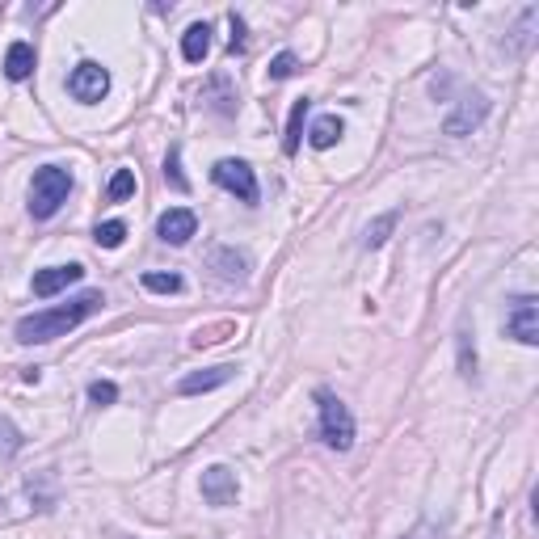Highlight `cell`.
Wrapping results in <instances>:
<instances>
[{"label":"cell","instance_id":"obj_7","mask_svg":"<svg viewBox=\"0 0 539 539\" xmlns=\"http://www.w3.org/2000/svg\"><path fill=\"white\" fill-rule=\"evenodd\" d=\"M489 118V97L485 93H472V97H464V102H459L451 114H447V123H443V131L447 135H472L476 127H481Z\"/></svg>","mask_w":539,"mask_h":539},{"label":"cell","instance_id":"obj_21","mask_svg":"<svg viewBox=\"0 0 539 539\" xmlns=\"http://www.w3.org/2000/svg\"><path fill=\"white\" fill-rule=\"evenodd\" d=\"M131 194H135V173L131 169H118L110 177V186H106V198H110V203H123V198H131Z\"/></svg>","mask_w":539,"mask_h":539},{"label":"cell","instance_id":"obj_6","mask_svg":"<svg viewBox=\"0 0 539 539\" xmlns=\"http://www.w3.org/2000/svg\"><path fill=\"white\" fill-rule=\"evenodd\" d=\"M211 177H215V186H224L228 194L241 198V203H257V177L245 161H215Z\"/></svg>","mask_w":539,"mask_h":539},{"label":"cell","instance_id":"obj_11","mask_svg":"<svg viewBox=\"0 0 539 539\" xmlns=\"http://www.w3.org/2000/svg\"><path fill=\"white\" fill-rule=\"evenodd\" d=\"M236 375V367H211V371H194V375H186L182 384H177V392L182 396H198V392H215V388H224L228 379Z\"/></svg>","mask_w":539,"mask_h":539},{"label":"cell","instance_id":"obj_25","mask_svg":"<svg viewBox=\"0 0 539 539\" xmlns=\"http://www.w3.org/2000/svg\"><path fill=\"white\" fill-rule=\"evenodd\" d=\"M299 72V59L291 55V51H283V55H274V64H270V81H291V76Z\"/></svg>","mask_w":539,"mask_h":539},{"label":"cell","instance_id":"obj_15","mask_svg":"<svg viewBox=\"0 0 539 539\" xmlns=\"http://www.w3.org/2000/svg\"><path fill=\"white\" fill-rule=\"evenodd\" d=\"M304 118H308V97H299L291 106V118H287V139H283V152L295 156L299 152V135H304Z\"/></svg>","mask_w":539,"mask_h":539},{"label":"cell","instance_id":"obj_19","mask_svg":"<svg viewBox=\"0 0 539 539\" xmlns=\"http://www.w3.org/2000/svg\"><path fill=\"white\" fill-rule=\"evenodd\" d=\"M396 219H401V215H396V211H388V215H379V219H375V224L367 228V236H363V245H367V249H379V245H384V241H388V232L396 228Z\"/></svg>","mask_w":539,"mask_h":539},{"label":"cell","instance_id":"obj_13","mask_svg":"<svg viewBox=\"0 0 539 539\" xmlns=\"http://www.w3.org/2000/svg\"><path fill=\"white\" fill-rule=\"evenodd\" d=\"M182 55H186V64H203V59L211 55V26L207 22H194L182 34Z\"/></svg>","mask_w":539,"mask_h":539},{"label":"cell","instance_id":"obj_18","mask_svg":"<svg viewBox=\"0 0 539 539\" xmlns=\"http://www.w3.org/2000/svg\"><path fill=\"white\" fill-rule=\"evenodd\" d=\"M93 236H97V245H102V249H118L127 241V224H123V219H106V224H97Z\"/></svg>","mask_w":539,"mask_h":539},{"label":"cell","instance_id":"obj_2","mask_svg":"<svg viewBox=\"0 0 539 539\" xmlns=\"http://www.w3.org/2000/svg\"><path fill=\"white\" fill-rule=\"evenodd\" d=\"M68 194H72V173L59 169V165H43L34 173V182H30V215L34 219H51L59 207L68 203Z\"/></svg>","mask_w":539,"mask_h":539},{"label":"cell","instance_id":"obj_12","mask_svg":"<svg viewBox=\"0 0 539 539\" xmlns=\"http://www.w3.org/2000/svg\"><path fill=\"white\" fill-rule=\"evenodd\" d=\"M342 135H346V123H342V118H337V114H321V118L312 123V131H308V144H312L316 152H325V148H333Z\"/></svg>","mask_w":539,"mask_h":539},{"label":"cell","instance_id":"obj_3","mask_svg":"<svg viewBox=\"0 0 539 539\" xmlns=\"http://www.w3.org/2000/svg\"><path fill=\"white\" fill-rule=\"evenodd\" d=\"M316 405H321V438H325V447L333 451H350L354 447V417L350 409L337 401L333 392H316Z\"/></svg>","mask_w":539,"mask_h":539},{"label":"cell","instance_id":"obj_9","mask_svg":"<svg viewBox=\"0 0 539 539\" xmlns=\"http://www.w3.org/2000/svg\"><path fill=\"white\" fill-rule=\"evenodd\" d=\"M194 232H198V219L186 207H173V211H165L161 219H156V236H161L165 245H186Z\"/></svg>","mask_w":539,"mask_h":539},{"label":"cell","instance_id":"obj_23","mask_svg":"<svg viewBox=\"0 0 539 539\" xmlns=\"http://www.w3.org/2000/svg\"><path fill=\"white\" fill-rule=\"evenodd\" d=\"M459 375H476V346H472V333L459 329Z\"/></svg>","mask_w":539,"mask_h":539},{"label":"cell","instance_id":"obj_26","mask_svg":"<svg viewBox=\"0 0 539 539\" xmlns=\"http://www.w3.org/2000/svg\"><path fill=\"white\" fill-rule=\"evenodd\" d=\"M89 401L93 405H114L118 401V388L110 384V379H93V384H89Z\"/></svg>","mask_w":539,"mask_h":539},{"label":"cell","instance_id":"obj_8","mask_svg":"<svg viewBox=\"0 0 539 539\" xmlns=\"http://www.w3.org/2000/svg\"><path fill=\"white\" fill-rule=\"evenodd\" d=\"M236 493H241V481H236L232 468L211 464V468L203 472V502H207V506H232Z\"/></svg>","mask_w":539,"mask_h":539},{"label":"cell","instance_id":"obj_5","mask_svg":"<svg viewBox=\"0 0 539 539\" xmlns=\"http://www.w3.org/2000/svg\"><path fill=\"white\" fill-rule=\"evenodd\" d=\"M506 333L514 337V342H523V346H539V304H535V295L510 299Z\"/></svg>","mask_w":539,"mask_h":539},{"label":"cell","instance_id":"obj_14","mask_svg":"<svg viewBox=\"0 0 539 539\" xmlns=\"http://www.w3.org/2000/svg\"><path fill=\"white\" fill-rule=\"evenodd\" d=\"M34 47L30 43H13L9 51H5V76L9 81H26V76L34 72Z\"/></svg>","mask_w":539,"mask_h":539},{"label":"cell","instance_id":"obj_17","mask_svg":"<svg viewBox=\"0 0 539 539\" xmlns=\"http://www.w3.org/2000/svg\"><path fill=\"white\" fill-rule=\"evenodd\" d=\"M139 283H144V291H152V295H177V291L186 287L182 274H161V270H148Z\"/></svg>","mask_w":539,"mask_h":539},{"label":"cell","instance_id":"obj_10","mask_svg":"<svg viewBox=\"0 0 539 539\" xmlns=\"http://www.w3.org/2000/svg\"><path fill=\"white\" fill-rule=\"evenodd\" d=\"M85 278V270L81 266H47V270H38L34 274V295L38 299H51L55 291H64V287H72V283H81Z\"/></svg>","mask_w":539,"mask_h":539},{"label":"cell","instance_id":"obj_22","mask_svg":"<svg viewBox=\"0 0 539 539\" xmlns=\"http://www.w3.org/2000/svg\"><path fill=\"white\" fill-rule=\"evenodd\" d=\"M17 451H22V430L9 417H0V459H13Z\"/></svg>","mask_w":539,"mask_h":539},{"label":"cell","instance_id":"obj_4","mask_svg":"<svg viewBox=\"0 0 539 539\" xmlns=\"http://www.w3.org/2000/svg\"><path fill=\"white\" fill-rule=\"evenodd\" d=\"M68 93H72L81 106H97V102H102V97L110 93V72H106L102 64H93V59H85V64L72 68Z\"/></svg>","mask_w":539,"mask_h":539},{"label":"cell","instance_id":"obj_1","mask_svg":"<svg viewBox=\"0 0 539 539\" xmlns=\"http://www.w3.org/2000/svg\"><path fill=\"white\" fill-rule=\"evenodd\" d=\"M102 304H106L102 291H81L76 299H68V304H59V308L22 316V321H17V342H22V346H43V342H55V337H68L81 321H89V316Z\"/></svg>","mask_w":539,"mask_h":539},{"label":"cell","instance_id":"obj_16","mask_svg":"<svg viewBox=\"0 0 539 539\" xmlns=\"http://www.w3.org/2000/svg\"><path fill=\"white\" fill-rule=\"evenodd\" d=\"M211 262H215V266H224V270H219V278H228V283L245 278V270H249V257H245V253H232V249H215Z\"/></svg>","mask_w":539,"mask_h":539},{"label":"cell","instance_id":"obj_24","mask_svg":"<svg viewBox=\"0 0 539 539\" xmlns=\"http://www.w3.org/2000/svg\"><path fill=\"white\" fill-rule=\"evenodd\" d=\"M165 177H169V182H173V190H190V182H186V173H182V152H177V148H169V156H165Z\"/></svg>","mask_w":539,"mask_h":539},{"label":"cell","instance_id":"obj_27","mask_svg":"<svg viewBox=\"0 0 539 539\" xmlns=\"http://www.w3.org/2000/svg\"><path fill=\"white\" fill-rule=\"evenodd\" d=\"M228 47H232V55H236V51H245V22H241L236 13H232V43H228Z\"/></svg>","mask_w":539,"mask_h":539},{"label":"cell","instance_id":"obj_20","mask_svg":"<svg viewBox=\"0 0 539 539\" xmlns=\"http://www.w3.org/2000/svg\"><path fill=\"white\" fill-rule=\"evenodd\" d=\"M535 22H539V9H535V5L523 9V17H518V30H514V34H518V55H531V43H535L531 30H535Z\"/></svg>","mask_w":539,"mask_h":539}]
</instances>
